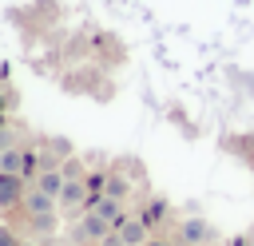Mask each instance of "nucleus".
I'll use <instances>...</instances> for the list:
<instances>
[{
  "label": "nucleus",
  "mask_w": 254,
  "mask_h": 246,
  "mask_svg": "<svg viewBox=\"0 0 254 246\" xmlns=\"http://www.w3.org/2000/svg\"><path fill=\"white\" fill-rule=\"evenodd\" d=\"M214 242V226L206 218H183L179 222V246H210Z\"/></svg>",
  "instance_id": "obj_1"
},
{
  "label": "nucleus",
  "mask_w": 254,
  "mask_h": 246,
  "mask_svg": "<svg viewBox=\"0 0 254 246\" xmlns=\"http://www.w3.org/2000/svg\"><path fill=\"white\" fill-rule=\"evenodd\" d=\"M115 226L107 222V218H99L95 210H83V218L75 222V242H99L103 234H111Z\"/></svg>",
  "instance_id": "obj_2"
},
{
  "label": "nucleus",
  "mask_w": 254,
  "mask_h": 246,
  "mask_svg": "<svg viewBox=\"0 0 254 246\" xmlns=\"http://www.w3.org/2000/svg\"><path fill=\"white\" fill-rule=\"evenodd\" d=\"M115 230H119L123 246H147V242H151V226H147V222H143L139 214H135V218H123V222H119Z\"/></svg>",
  "instance_id": "obj_3"
},
{
  "label": "nucleus",
  "mask_w": 254,
  "mask_h": 246,
  "mask_svg": "<svg viewBox=\"0 0 254 246\" xmlns=\"http://www.w3.org/2000/svg\"><path fill=\"white\" fill-rule=\"evenodd\" d=\"M20 198H24V179H20V175H8V171H0V210H12V206H20Z\"/></svg>",
  "instance_id": "obj_4"
},
{
  "label": "nucleus",
  "mask_w": 254,
  "mask_h": 246,
  "mask_svg": "<svg viewBox=\"0 0 254 246\" xmlns=\"http://www.w3.org/2000/svg\"><path fill=\"white\" fill-rule=\"evenodd\" d=\"M64 210H75V206H83L87 202V183L83 179H64V190H60V198H56Z\"/></svg>",
  "instance_id": "obj_5"
},
{
  "label": "nucleus",
  "mask_w": 254,
  "mask_h": 246,
  "mask_svg": "<svg viewBox=\"0 0 254 246\" xmlns=\"http://www.w3.org/2000/svg\"><path fill=\"white\" fill-rule=\"evenodd\" d=\"M20 206L28 210V214H52L60 202L48 194V190H40V186H32V190H24V198H20Z\"/></svg>",
  "instance_id": "obj_6"
},
{
  "label": "nucleus",
  "mask_w": 254,
  "mask_h": 246,
  "mask_svg": "<svg viewBox=\"0 0 254 246\" xmlns=\"http://www.w3.org/2000/svg\"><path fill=\"white\" fill-rule=\"evenodd\" d=\"M36 186L48 190L52 198H60V190H64V171H60V167H44V171L36 175Z\"/></svg>",
  "instance_id": "obj_7"
},
{
  "label": "nucleus",
  "mask_w": 254,
  "mask_h": 246,
  "mask_svg": "<svg viewBox=\"0 0 254 246\" xmlns=\"http://www.w3.org/2000/svg\"><path fill=\"white\" fill-rule=\"evenodd\" d=\"M103 194H111V198H119V202H123V198L131 194V179H127V175H119V171H107V175H103Z\"/></svg>",
  "instance_id": "obj_8"
},
{
  "label": "nucleus",
  "mask_w": 254,
  "mask_h": 246,
  "mask_svg": "<svg viewBox=\"0 0 254 246\" xmlns=\"http://www.w3.org/2000/svg\"><path fill=\"white\" fill-rule=\"evenodd\" d=\"M24 163H28V155H24L20 147H4V151H0V171H8V175H20V179H24Z\"/></svg>",
  "instance_id": "obj_9"
},
{
  "label": "nucleus",
  "mask_w": 254,
  "mask_h": 246,
  "mask_svg": "<svg viewBox=\"0 0 254 246\" xmlns=\"http://www.w3.org/2000/svg\"><path fill=\"white\" fill-rule=\"evenodd\" d=\"M139 218H143L147 226H155L159 218H167V202H163V198H155V202H151L147 210H139Z\"/></svg>",
  "instance_id": "obj_10"
},
{
  "label": "nucleus",
  "mask_w": 254,
  "mask_h": 246,
  "mask_svg": "<svg viewBox=\"0 0 254 246\" xmlns=\"http://www.w3.org/2000/svg\"><path fill=\"white\" fill-rule=\"evenodd\" d=\"M32 218V230H40V234H52L56 230V210L52 214H28Z\"/></svg>",
  "instance_id": "obj_11"
},
{
  "label": "nucleus",
  "mask_w": 254,
  "mask_h": 246,
  "mask_svg": "<svg viewBox=\"0 0 254 246\" xmlns=\"http://www.w3.org/2000/svg\"><path fill=\"white\" fill-rule=\"evenodd\" d=\"M60 171H64V179H83V163L79 159H64Z\"/></svg>",
  "instance_id": "obj_12"
},
{
  "label": "nucleus",
  "mask_w": 254,
  "mask_h": 246,
  "mask_svg": "<svg viewBox=\"0 0 254 246\" xmlns=\"http://www.w3.org/2000/svg\"><path fill=\"white\" fill-rule=\"evenodd\" d=\"M0 246H20V238H16L12 226H0Z\"/></svg>",
  "instance_id": "obj_13"
},
{
  "label": "nucleus",
  "mask_w": 254,
  "mask_h": 246,
  "mask_svg": "<svg viewBox=\"0 0 254 246\" xmlns=\"http://www.w3.org/2000/svg\"><path fill=\"white\" fill-rule=\"evenodd\" d=\"M99 246H123V238H119V230H111V234H103V238H99Z\"/></svg>",
  "instance_id": "obj_14"
},
{
  "label": "nucleus",
  "mask_w": 254,
  "mask_h": 246,
  "mask_svg": "<svg viewBox=\"0 0 254 246\" xmlns=\"http://www.w3.org/2000/svg\"><path fill=\"white\" fill-rule=\"evenodd\" d=\"M147 246H167V242H147Z\"/></svg>",
  "instance_id": "obj_15"
},
{
  "label": "nucleus",
  "mask_w": 254,
  "mask_h": 246,
  "mask_svg": "<svg viewBox=\"0 0 254 246\" xmlns=\"http://www.w3.org/2000/svg\"><path fill=\"white\" fill-rule=\"evenodd\" d=\"M20 246H36V242H20Z\"/></svg>",
  "instance_id": "obj_16"
}]
</instances>
